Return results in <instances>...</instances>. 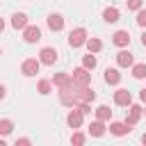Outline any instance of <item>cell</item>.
Returning <instances> with one entry per match:
<instances>
[{
  "mask_svg": "<svg viewBox=\"0 0 146 146\" xmlns=\"http://www.w3.org/2000/svg\"><path fill=\"white\" fill-rule=\"evenodd\" d=\"M84 43H87V30L84 27H75L68 32V46L71 48H80Z\"/></svg>",
  "mask_w": 146,
  "mask_h": 146,
  "instance_id": "cell-1",
  "label": "cell"
},
{
  "mask_svg": "<svg viewBox=\"0 0 146 146\" xmlns=\"http://www.w3.org/2000/svg\"><path fill=\"white\" fill-rule=\"evenodd\" d=\"M39 68H41V59H36V57H30V59H25V62L21 64V73H23V75H27V78L36 75V73H39Z\"/></svg>",
  "mask_w": 146,
  "mask_h": 146,
  "instance_id": "cell-2",
  "label": "cell"
},
{
  "mask_svg": "<svg viewBox=\"0 0 146 146\" xmlns=\"http://www.w3.org/2000/svg\"><path fill=\"white\" fill-rule=\"evenodd\" d=\"M71 78H73V82H75V87H87V84L91 82V75H89V68H84V66H82V68H75Z\"/></svg>",
  "mask_w": 146,
  "mask_h": 146,
  "instance_id": "cell-3",
  "label": "cell"
},
{
  "mask_svg": "<svg viewBox=\"0 0 146 146\" xmlns=\"http://www.w3.org/2000/svg\"><path fill=\"white\" fill-rule=\"evenodd\" d=\"M52 84H55L57 89H73V87H75L73 78H71L68 73H55V78H52Z\"/></svg>",
  "mask_w": 146,
  "mask_h": 146,
  "instance_id": "cell-4",
  "label": "cell"
},
{
  "mask_svg": "<svg viewBox=\"0 0 146 146\" xmlns=\"http://www.w3.org/2000/svg\"><path fill=\"white\" fill-rule=\"evenodd\" d=\"M39 59H41V64H46V66H52V64L57 62V50H55V48H50V46H46V48H41V52H39Z\"/></svg>",
  "mask_w": 146,
  "mask_h": 146,
  "instance_id": "cell-5",
  "label": "cell"
},
{
  "mask_svg": "<svg viewBox=\"0 0 146 146\" xmlns=\"http://www.w3.org/2000/svg\"><path fill=\"white\" fill-rule=\"evenodd\" d=\"M141 114H144V107H141V105H132V103H130V112H128V116H125V125H128V128H132V125L141 119Z\"/></svg>",
  "mask_w": 146,
  "mask_h": 146,
  "instance_id": "cell-6",
  "label": "cell"
},
{
  "mask_svg": "<svg viewBox=\"0 0 146 146\" xmlns=\"http://www.w3.org/2000/svg\"><path fill=\"white\" fill-rule=\"evenodd\" d=\"M82 119H84L82 110H80V107H73V110L68 112V116H66V123H68L71 128H80V125H82Z\"/></svg>",
  "mask_w": 146,
  "mask_h": 146,
  "instance_id": "cell-7",
  "label": "cell"
},
{
  "mask_svg": "<svg viewBox=\"0 0 146 146\" xmlns=\"http://www.w3.org/2000/svg\"><path fill=\"white\" fill-rule=\"evenodd\" d=\"M23 39H25L27 43H36V41L41 39V30H39L36 25H27V27L23 30Z\"/></svg>",
  "mask_w": 146,
  "mask_h": 146,
  "instance_id": "cell-8",
  "label": "cell"
},
{
  "mask_svg": "<svg viewBox=\"0 0 146 146\" xmlns=\"http://www.w3.org/2000/svg\"><path fill=\"white\" fill-rule=\"evenodd\" d=\"M114 103L121 105V107H130V103H132L130 91H128V89H119V91H114Z\"/></svg>",
  "mask_w": 146,
  "mask_h": 146,
  "instance_id": "cell-9",
  "label": "cell"
},
{
  "mask_svg": "<svg viewBox=\"0 0 146 146\" xmlns=\"http://www.w3.org/2000/svg\"><path fill=\"white\" fill-rule=\"evenodd\" d=\"M112 43H114V46H119V48H125V46L130 43V34H128L125 30H119V32H114V34H112Z\"/></svg>",
  "mask_w": 146,
  "mask_h": 146,
  "instance_id": "cell-10",
  "label": "cell"
},
{
  "mask_svg": "<svg viewBox=\"0 0 146 146\" xmlns=\"http://www.w3.org/2000/svg\"><path fill=\"white\" fill-rule=\"evenodd\" d=\"M116 64H119L121 68H128V66H132V64H135V59H132V52H128V50H121V52L116 55Z\"/></svg>",
  "mask_w": 146,
  "mask_h": 146,
  "instance_id": "cell-11",
  "label": "cell"
},
{
  "mask_svg": "<svg viewBox=\"0 0 146 146\" xmlns=\"http://www.w3.org/2000/svg\"><path fill=\"white\" fill-rule=\"evenodd\" d=\"M130 130H132V128H128L125 121H112V123H110V132L116 135V137H121V135H125V132H130Z\"/></svg>",
  "mask_w": 146,
  "mask_h": 146,
  "instance_id": "cell-12",
  "label": "cell"
},
{
  "mask_svg": "<svg viewBox=\"0 0 146 146\" xmlns=\"http://www.w3.org/2000/svg\"><path fill=\"white\" fill-rule=\"evenodd\" d=\"M48 27H50L52 32L64 30V18H62L59 14H50V16H48Z\"/></svg>",
  "mask_w": 146,
  "mask_h": 146,
  "instance_id": "cell-13",
  "label": "cell"
},
{
  "mask_svg": "<svg viewBox=\"0 0 146 146\" xmlns=\"http://www.w3.org/2000/svg\"><path fill=\"white\" fill-rule=\"evenodd\" d=\"M89 135H94V137H103V135H105V121H100V119L91 121V125H89Z\"/></svg>",
  "mask_w": 146,
  "mask_h": 146,
  "instance_id": "cell-14",
  "label": "cell"
},
{
  "mask_svg": "<svg viewBox=\"0 0 146 146\" xmlns=\"http://www.w3.org/2000/svg\"><path fill=\"white\" fill-rule=\"evenodd\" d=\"M11 27L14 30H25L27 27V16L25 14H14L11 16Z\"/></svg>",
  "mask_w": 146,
  "mask_h": 146,
  "instance_id": "cell-15",
  "label": "cell"
},
{
  "mask_svg": "<svg viewBox=\"0 0 146 146\" xmlns=\"http://www.w3.org/2000/svg\"><path fill=\"white\" fill-rule=\"evenodd\" d=\"M105 82L107 84H119L121 82V73L116 68H105Z\"/></svg>",
  "mask_w": 146,
  "mask_h": 146,
  "instance_id": "cell-16",
  "label": "cell"
},
{
  "mask_svg": "<svg viewBox=\"0 0 146 146\" xmlns=\"http://www.w3.org/2000/svg\"><path fill=\"white\" fill-rule=\"evenodd\" d=\"M94 112H96V119H100V121H110L112 119V110L107 105H98Z\"/></svg>",
  "mask_w": 146,
  "mask_h": 146,
  "instance_id": "cell-17",
  "label": "cell"
},
{
  "mask_svg": "<svg viewBox=\"0 0 146 146\" xmlns=\"http://www.w3.org/2000/svg\"><path fill=\"white\" fill-rule=\"evenodd\" d=\"M119 16H121V14H119V9H116V7H107V9L103 11V18H105L107 23H116V21H119Z\"/></svg>",
  "mask_w": 146,
  "mask_h": 146,
  "instance_id": "cell-18",
  "label": "cell"
},
{
  "mask_svg": "<svg viewBox=\"0 0 146 146\" xmlns=\"http://www.w3.org/2000/svg\"><path fill=\"white\" fill-rule=\"evenodd\" d=\"M84 46L89 48V52H100L103 41H100V39H96V36H91V39H87V43H84Z\"/></svg>",
  "mask_w": 146,
  "mask_h": 146,
  "instance_id": "cell-19",
  "label": "cell"
},
{
  "mask_svg": "<svg viewBox=\"0 0 146 146\" xmlns=\"http://www.w3.org/2000/svg\"><path fill=\"white\" fill-rule=\"evenodd\" d=\"M11 130H14V121H9V119H0V137H7Z\"/></svg>",
  "mask_w": 146,
  "mask_h": 146,
  "instance_id": "cell-20",
  "label": "cell"
},
{
  "mask_svg": "<svg viewBox=\"0 0 146 146\" xmlns=\"http://www.w3.org/2000/svg\"><path fill=\"white\" fill-rule=\"evenodd\" d=\"M132 75H135L137 80L146 78V64H132Z\"/></svg>",
  "mask_w": 146,
  "mask_h": 146,
  "instance_id": "cell-21",
  "label": "cell"
},
{
  "mask_svg": "<svg viewBox=\"0 0 146 146\" xmlns=\"http://www.w3.org/2000/svg\"><path fill=\"white\" fill-rule=\"evenodd\" d=\"M82 66H84V68H89V71H91V68H96V55H94V52L84 55V59H82Z\"/></svg>",
  "mask_w": 146,
  "mask_h": 146,
  "instance_id": "cell-22",
  "label": "cell"
},
{
  "mask_svg": "<svg viewBox=\"0 0 146 146\" xmlns=\"http://www.w3.org/2000/svg\"><path fill=\"white\" fill-rule=\"evenodd\" d=\"M36 89H39V94H41V96H48V94H50V89H52V82H50V80H41Z\"/></svg>",
  "mask_w": 146,
  "mask_h": 146,
  "instance_id": "cell-23",
  "label": "cell"
},
{
  "mask_svg": "<svg viewBox=\"0 0 146 146\" xmlns=\"http://www.w3.org/2000/svg\"><path fill=\"white\" fill-rule=\"evenodd\" d=\"M141 2H144V0H125L128 9H132V11H139V9H141Z\"/></svg>",
  "mask_w": 146,
  "mask_h": 146,
  "instance_id": "cell-24",
  "label": "cell"
},
{
  "mask_svg": "<svg viewBox=\"0 0 146 146\" xmlns=\"http://www.w3.org/2000/svg\"><path fill=\"white\" fill-rule=\"evenodd\" d=\"M137 25H139V27H146V9H139V14H137Z\"/></svg>",
  "mask_w": 146,
  "mask_h": 146,
  "instance_id": "cell-25",
  "label": "cell"
},
{
  "mask_svg": "<svg viewBox=\"0 0 146 146\" xmlns=\"http://www.w3.org/2000/svg\"><path fill=\"white\" fill-rule=\"evenodd\" d=\"M71 141H73V144H78V146H80V144H84V135H82V132H75V135H73V137H71Z\"/></svg>",
  "mask_w": 146,
  "mask_h": 146,
  "instance_id": "cell-26",
  "label": "cell"
},
{
  "mask_svg": "<svg viewBox=\"0 0 146 146\" xmlns=\"http://www.w3.org/2000/svg\"><path fill=\"white\" fill-rule=\"evenodd\" d=\"M27 144H30V139H25V137H23V139H18V141H16V146H27Z\"/></svg>",
  "mask_w": 146,
  "mask_h": 146,
  "instance_id": "cell-27",
  "label": "cell"
},
{
  "mask_svg": "<svg viewBox=\"0 0 146 146\" xmlns=\"http://www.w3.org/2000/svg\"><path fill=\"white\" fill-rule=\"evenodd\" d=\"M139 98H141V100L146 103V89H141V91H139Z\"/></svg>",
  "mask_w": 146,
  "mask_h": 146,
  "instance_id": "cell-28",
  "label": "cell"
},
{
  "mask_svg": "<svg viewBox=\"0 0 146 146\" xmlns=\"http://www.w3.org/2000/svg\"><path fill=\"white\" fill-rule=\"evenodd\" d=\"M5 94H7V89H5V87H2V84H0V100H2V98H5Z\"/></svg>",
  "mask_w": 146,
  "mask_h": 146,
  "instance_id": "cell-29",
  "label": "cell"
},
{
  "mask_svg": "<svg viewBox=\"0 0 146 146\" xmlns=\"http://www.w3.org/2000/svg\"><path fill=\"white\" fill-rule=\"evenodd\" d=\"M141 43H144V46H146V32H144V34H141Z\"/></svg>",
  "mask_w": 146,
  "mask_h": 146,
  "instance_id": "cell-30",
  "label": "cell"
},
{
  "mask_svg": "<svg viewBox=\"0 0 146 146\" xmlns=\"http://www.w3.org/2000/svg\"><path fill=\"white\" fill-rule=\"evenodd\" d=\"M2 30H5V21L0 18V32H2Z\"/></svg>",
  "mask_w": 146,
  "mask_h": 146,
  "instance_id": "cell-31",
  "label": "cell"
},
{
  "mask_svg": "<svg viewBox=\"0 0 146 146\" xmlns=\"http://www.w3.org/2000/svg\"><path fill=\"white\" fill-rule=\"evenodd\" d=\"M141 141H144V144H146V135H144V137H141Z\"/></svg>",
  "mask_w": 146,
  "mask_h": 146,
  "instance_id": "cell-32",
  "label": "cell"
},
{
  "mask_svg": "<svg viewBox=\"0 0 146 146\" xmlns=\"http://www.w3.org/2000/svg\"><path fill=\"white\" fill-rule=\"evenodd\" d=\"M144 116H146V110H144Z\"/></svg>",
  "mask_w": 146,
  "mask_h": 146,
  "instance_id": "cell-33",
  "label": "cell"
},
{
  "mask_svg": "<svg viewBox=\"0 0 146 146\" xmlns=\"http://www.w3.org/2000/svg\"><path fill=\"white\" fill-rule=\"evenodd\" d=\"M0 55H2V50H0Z\"/></svg>",
  "mask_w": 146,
  "mask_h": 146,
  "instance_id": "cell-34",
  "label": "cell"
}]
</instances>
